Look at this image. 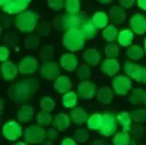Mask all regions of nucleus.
Returning <instances> with one entry per match:
<instances>
[{"label":"nucleus","mask_w":146,"mask_h":145,"mask_svg":"<svg viewBox=\"0 0 146 145\" xmlns=\"http://www.w3.org/2000/svg\"><path fill=\"white\" fill-rule=\"evenodd\" d=\"M30 1L29 0H1L0 5L2 10L7 14H21L24 12Z\"/></svg>","instance_id":"nucleus-5"},{"label":"nucleus","mask_w":146,"mask_h":145,"mask_svg":"<svg viewBox=\"0 0 146 145\" xmlns=\"http://www.w3.org/2000/svg\"><path fill=\"white\" fill-rule=\"evenodd\" d=\"M34 113V109L31 106L27 105H23L18 112V120L21 123H27L32 119Z\"/></svg>","instance_id":"nucleus-24"},{"label":"nucleus","mask_w":146,"mask_h":145,"mask_svg":"<svg viewBox=\"0 0 146 145\" xmlns=\"http://www.w3.org/2000/svg\"><path fill=\"white\" fill-rule=\"evenodd\" d=\"M134 38L133 32L129 29H124L119 32L118 35V42L123 46H129L132 42Z\"/></svg>","instance_id":"nucleus-25"},{"label":"nucleus","mask_w":146,"mask_h":145,"mask_svg":"<svg viewBox=\"0 0 146 145\" xmlns=\"http://www.w3.org/2000/svg\"><path fill=\"white\" fill-rule=\"evenodd\" d=\"M117 131V120L112 113H106L103 115L102 126L98 132L101 135L110 136L113 135Z\"/></svg>","instance_id":"nucleus-7"},{"label":"nucleus","mask_w":146,"mask_h":145,"mask_svg":"<svg viewBox=\"0 0 146 145\" xmlns=\"http://www.w3.org/2000/svg\"><path fill=\"white\" fill-rule=\"evenodd\" d=\"M113 89L119 95H126L132 87V81L126 75H117L113 79Z\"/></svg>","instance_id":"nucleus-10"},{"label":"nucleus","mask_w":146,"mask_h":145,"mask_svg":"<svg viewBox=\"0 0 146 145\" xmlns=\"http://www.w3.org/2000/svg\"><path fill=\"white\" fill-rule=\"evenodd\" d=\"M116 120L121 125L123 132L128 133L130 131L132 127V116L127 112H121L116 115Z\"/></svg>","instance_id":"nucleus-23"},{"label":"nucleus","mask_w":146,"mask_h":145,"mask_svg":"<svg viewBox=\"0 0 146 145\" xmlns=\"http://www.w3.org/2000/svg\"><path fill=\"white\" fill-rule=\"evenodd\" d=\"M143 103H144L145 105V106H146V96H145V99H144V102H143Z\"/></svg>","instance_id":"nucleus-58"},{"label":"nucleus","mask_w":146,"mask_h":145,"mask_svg":"<svg viewBox=\"0 0 146 145\" xmlns=\"http://www.w3.org/2000/svg\"><path fill=\"white\" fill-rule=\"evenodd\" d=\"M100 68L105 74L109 76H112L119 71L120 69V65L116 59L108 58V59L105 60L102 62Z\"/></svg>","instance_id":"nucleus-16"},{"label":"nucleus","mask_w":146,"mask_h":145,"mask_svg":"<svg viewBox=\"0 0 146 145\" xmlns=\"http://www.w3.org/2000/svg\"><path fill=\"white\" fill-rule=\"evenodd\" d=\"M105 52L108 58L115 59L119 53V47L116 44H108L105 48Z\"/></svg>","instance_id":"nucleus-40"},{"label":"nucleus","mask_w":146,"mask_h":145,"mask_svg":"<svg viewBox=\"0 0 146 145\" xmlns=\"http://www.w3.org/2000/svg\"><path fill=\"white\" fill-rule=\"evenodd\" d=\"M38 19L39 18L35 13L28 10L18 15L15 23L18 30L23 33H29L36 28Z\"/></svg>","instance_id":"nucleus-4"},{"label":"nucleus","mask_w":146,"mask_h":145,"mask_svg":"<svg viewBox=\"0 0 146 145\" xmlns=\"http://www.w3.org/2000/svg\"><path fill=\"white\" fill-rule=\"evenodd\" d=\"M54 87L58 92L60 94H66L71 89L72 83L67 76L61 75L55 80Z\"/></svg>","instance_id":"nucleus-19"},{"label":"nucleus","mask_w":146,"mask_h":145,"mask_svg":"<svg viewBox=\"0 0 146 145\" xmlns=\"http://www.w3.org/2000/svg\"><path fill=\"white\" fill-rule=\"evenodd\" d=\"M130 143V136L128 133L120 132L114 136L113 139V145H129Z\"/></svg>","instance_id":"nucleus-35"},{"label":"nucleus","mask_w":146,"mask_h":145,"mask_svg":"<svg viewBox=\"0 0 146 145\" xmlns=\"http://www.w3.org/2000/svg\"><path fill=\"white\" fill-rule=\"evenodd\" d=\"M39 84V81L36 78H28L16 82L9 89V97L17 104L24 103L35 94Z\"/></svg>","instance_id":"nucleus-1"},{"label":"nucleus","mask_w":146,"mask_h":145,"mask_svg":"<svg viewBox=\"0 0 146 145\" xmlns=\"http://www.w3.org/2000/svg\"><path fill=\"white\" fill-rule=\"evenodd\" d=\"M144 50H145V52H146V38L144 41Z\"/></svg>","instance_id":"nucleus-57"},{"label":"nucleus","mask_w":146,"mask_h":145,"mask_svg":"<svg viewBox=\"0 0 146 145\" xmlns=\"http://www.w3.org/2000/svg\"><path fill=\"white\" fill-rule=\"evenodd\" d=\"M90 134L89 132L85 129L80 128L75 131L74 134V139L76 142L78 143H84L88 139Z\"/></svg>","instance_id":"nucleus-42"},{"label":"nucleus","mask_w":146,"mask_h":145,"mask_svg":"<svg viewBox=\"0 0 146 145\" xmlns=\"http://www.w3.org/2000/svg\"><path fill=\"white\" fill-rule=\"evenodd\" d=\"M60 145H76V142L71 138H64L61 142Z\"/></svg>","instance_id":"nucleus-51"},{"label":"nucleus","mask_w":146,"mask_h":145,"mask_svg":"<svg viewBox=\"0 0 146 145\" xmlns=\"http://www.w3.org/2000/svg\"><path fill=\"white\" fill-rule=\"evenodd\" d=\"M36 30L39 35L45 36L48 35L50 34V30H51L50 25L47 23H41L40 24L37 26Z\"/></svg>","instance_id":"nucleus-44"},{"label":"nucleus","mask_w":146,"mask_h":145,"mask_svg":"<svg viewBox=\"0 0 146 145\" xmlns=\"http://www.w3.org/2000/svg\"><path fill=\"white\" fill-rule=\"evenodd\" d=\"M14 145H27V144H26L25 142H17V143H15Z\"/></svg>","instance_id":"nucleus-56"},{"label":"nucleus","mask_w":146,"mask_h":145,"mask_svg":"<svg viewBox=\"0 0 146 145\" xmlns=\"http://www.w3.org/2000/svg\"><path fill=\"white\" fill-rule=\"evenodd\" d=\"M121 6L123 8H129L135 4V1L134 0H121L120 2Z\"/></svg>","instance_id":"nucleus-50"},{"label":"nucleus","mask_w":146,"mask_h":145,"mask_svg":"<svg viewBox=\"0 0 146 145\" xmlns=\"http://www.w3.org/2000/svg\"><path fill=\"white\" fill-rule=\"evenodd\" d=\"M46 137V132L40 126H31L28 127L24 133V139L29 144H39Z\"/></svg>","instance_id":"nucleus-8"},{"label":"nucleus","mask_w":146,"mask_h":145,"mask_svg":"<svg viewBox=\"0 0 146 145\" xmlns=\"http://www.w3.org/2000/svg\"><path fill=\"white\" fill-rule=\"evenodd\" d=\"M10 55L8 48L6 46H1L0 47V60L2 62H6L7 60L8 59Z\"/></svg>","instance_id":"nucleus-48"},{"label":"nucleus","mask_w":146,"mask_h":145,"mask_svg":"<svg viewBox=\"0 0 146 145\" xmlns=\"http://www.w3.org/2000/svg\"><path fill=\"white\" fill-rule=\"evenodd\" d=\"M145 96L146 91L145 90L140 88H137L132 91V94L129 97V101L134 105H138L144 102Z\"/></svg>","instance_id":"nucleus-32"},{"label":"nucleus","mask_w":146,"mask_h":145,"mask_svg":"<svg viewBox=\"0 0 146 145\" xmlns=\"http://www.w3.org/2000/svg\"><path fill=\"white\" fill-rule=\"evenodd\" d=\"M76 75L81 79H86L91 75V69L87 65H82L78 69Z\"/></svg>","instance_id":"nucleus-43"},{"label":"nucleus","mask_w":146,"mask_h":145,"mask_svg":"<svg viewBox=\"0 0 146 145\" xmlns=\"http://www.w3.org/2000/svg\"><path fill=\"white\" fill-rule=\"evenodd\" d=\"M118 30L115 26L113 25L107 26L105 28V29L103 31V36L106 40L107 42H113L116 39L118 36Z\"/></svg>","instance_id":"nucleus-34"},{"label":"nucleus","mask_w":146,"mask_h":145,"mask_svg":"<svg viewBox=\"0 0 146 145\" xmlns=\"http://www.w3.org/2000/svg\"><path fill=\"white\" fill-rule=\"evenodd\" d=\"M40 106L43 111L49 113L54 109L55 102L50 97H44L41 99Z\"/></svg>","instance_id":"nucleus-41"},{"label":"nucleus","mask_w":146,"mask_h":145,"mask_svg":"<svg viewBox=\"0 0 146 145\" xmlns=\"http://www.w3.org/2000/svg\"><path fill=\"white\" fill-rule=\"evenodd\" d=\"M86 39L87 37L82 29H74L66 32L63 35V44L70 51H79L84 46Z\"/></svg>","instance_id":"nucleus-3"},{"label":"nucleus","mask_w":146,"mask_h":145,"mask_svg":"<svg viewBox=\"0 0 146 145\" xmlns=\"http://www.w3.org/2000/svg\"><path fill=\"white\" fill-rule=\"evenodd\" d=\"M144 54V50L139 45H132L129 46V48H128L126 52L127 57L134 60L141 59L142 58H143Z\"/></svg>","instance_id":"nucleus-29"},{"label":"nucleus","mask_w":146,"mask_h":145,"mask_svg":"<svg viewBox=\"0 0 146 145\" xmlns=\"http://www.w3.org/2000/svg\"><path fill=\"white\" fill-rule=\"evenodd\" d=\"M71 119L76 124L80 125L87 122L88 121V115L84 110L81 107H75L71 110L70 113Z\"/></svg>","instance_id":"nucleus-21"},{"label":"nucleus","mask_w":146,"mask_h":145,"mask_svg":"<svg viewBox=\"0 0 146 145\" xmlns=\"http://www.w3.org/2000/svg\"><path fill=\"white\" fill-rule=\"evenodd\" d=\"M131 135L136 139H140L143 136L145 132L144 128L140 125H135L130 130Z\"/></svg>","instance_id":"nucleus-45"},{"label":"nucleus","mask_w":146,"mask_h":145,"mask_svg":"<svg viewBox=\"0 0 146 145\" xmlns=\"http://www.w3.org/2000/svg\"><path fill=\"white\" fill-rule=\"evenodd\" d=\"M39 43L40 42H39V37L34 34L27 36L24 39L25 46L29 50H34L37 48L39 46Z\"/></svg>","instance_id":"nucleus-38"},{"label":"nucleus","mask_w":146,"mask_h":145,"mask_svg":"<svg viewBox=\"0 0 146 145\" xmlns=\"http://www.w3.org/2000/svg\"><path fill=\"white\" fill-rule=\"evenodd\" d=\"M126 74L137 82L146 83V68L132 62H126L124 66Z\"/></svg>","instance_id":"nucleus-6"},{"label":"nucleus","mask_w":146,"mask_h":145,"mask_svg":"<svg viewBox=\"0 0 146 145\" xmlns=\"http://www.w3.org/2000/svg\"><path fill=\"white\" fill-rule=\"evenodd\" d=\"M36 121L40 126H47L51 123L52 118L49 113L45 111H41L36 115Z\"/></svg>","instance_id":"nucleus-37"},{"label":"nucleus","mask_w":146,"mask_h":145,"mask_svg":"<svg viewBox=\"0 0 146 145\" xmlns=\"http://www.w3.org/2000/svg\"><path fill=\"white\" fill-rule=\"evenodd\" d=\"M103 122V115L100 114H93L92 115L87 121V126L91 130H98L100 128Z\"/></svg>","instance_id":"nucleus-31"},{"label":"nucleus","mask_w":146,"mask_h":145,"mask_svg":"<svg viewBox=\"0 0 146 145\" xmlns=\"http://www.w3.org/2000/svg\"><path fill=\"white\" fill-rule=\"evenodd\" d=\"M2 134L7 140L15 141L22 136V127L16 121H10L3 126Z\"/></svg>","instance_id":"nucleus-9"},{"label":"nucleus","mask_w":146,"mask_h":145,"mask_svg":"<svg viewBox=\"0 0 146 145\" xmlns=\"http://www.w3.org/2000/svg\"><path fill=\"white\" fill-rule=\"evenodd\" d=\"M90 145H110L107 142L103 140H95Z\"/></svg>","instance_id":"nucleus-53"},{"label":"nucleus","mask_w":146,"mask_h":145,"mask_svg":"<svg viewBox=\"0 0 146 145\" xmlns=\"http://www.w3.org/2000/svg\"><path fill=\"white\" fill-rule=\"evenodd\" d=\"M47 4L49 7L54 10H60L65 6V2L63 0H49Z\"/></svg>","instance_id":"nucleus-46"},{"label":"nucleus","mask_w":146,"mask_h":145,"mask_svg":"<svg viewBox=\"0 0 146 145\" xmlns=\"http://www.w3.org/2000/svg\"><path fill=\"white\" fill-rule=\"evenodd\" d=\"M18 41V37H17L16 34H9L5 36V44L8 45L10 46H13L15 44L17 43Z\"/></svg>","instance_id":"nucleus-47"},{"label":"nucleus","mask_w":146,"mask_h":145,"mask_svg":"<svg viewBox=\"0 0 146 145\" xmlns=\"http://www.w3.org/2000/svg\"><path fill=\"white\" fill-rule=\"evenodd\" d=\"M88 20L84 13L63 14L57 16L53 20V26L55 29L66 32L74 29H81L84 23Z\"/></svg>","instance_id":"nucleus-2"},{"label":"nucleus","mask_w":146,"mask_h":145,"mask_svg":"<svg viewBox=\"0 0 146 145\" xmlns=\"http://www.w3.org/2000/svg\"><path fill=\"white\" fill-rule=\"evenodd\" d=\"M110 19L113 24H121L127 18V13L123 7L119 6H113L109 11Z\"/></svg>","instance_id":"nucleus-18"},{"label":"nucleus","mask_w":146,"mask_h":145,"mask_svg":"<svg viewBox=\"0 0 146 145\" xmlns=\"http://www.w3.org/2000/svg\"><path fill=\"white\" fill-rule=\"evenodd\" d=\"M130 26L133 32L143 35L146 32V18L141 14H135L130 19Z\"/></svg>","instance_id":"nucleus-12"},{"label":"nucleus","mask_w":146,"mask_h":145,"mask_svg":"<svg viewBox=\"0 0 146 145\" xmlns=\"http://www.w3.org/2000/svg\"><path fill=\"white\" fill-rule=\"evenodd\" d=\"M80 6L79 0H68L65 2V7L69 14H79Z\"/></svg>","instance_id":"nucleus-36"},{"label":"nucleus","mask_w":146,"mask_h":145,"mask_svg":"<svg viewBox=\"0 0 146 145\" xmlns=\"http://www.w3.org/2000/svg\"><path fill=\"white\" fill-rule=\"evenodd\" d=\"M52 123L53 126L57 128L59 131H63L67 129L70 126L71 118L66 114L61 113L55 117Z\"/></svg>","instance_id":"nucleus-20"},{"label":"nucleus","mask_w":146,"mask_h":145,"mask_svg":"<svg viewBox=\"0 0 146 145\" xmlns=\"http://www.w3.org/2000/svg\"><path fill=\"white\" fill-rule=\"evenodd\" d=\"M62 102L65 107L73 108L77 105L78 97L77 94L74 91H69L68 92L64 94L62 98Z\"/></svg>","instance_id":"nucleus-28"},{"label":"nucleus","mask_w":146,"mask_h":145,"mask_svg":"<svg viewBox=\"0 0 146 145\" xmlns=\"http://www.w3.org/2000/svg\"><path fill=\"white\" fill-rule=\"evenodd\" d=\"M82 30L85 34L87 39H92L97 34V27L95 26L92 19H88L82 27Z\"/></svg>","instance_id":"nucleus-30"},{"label":"nucleus","mask_w":146,"mask_h":145,"mask_svg":"<svg viewBox=\"0 0 146 145\" xmlns=\"http://www.w3.org/2000/svg\"><path fill=\"white\" fill-rule=\"evenodd\" d=\"M1 72L4 79L6 81H12L18 74V69L17 66L10 61H6L1 66Z\"/></svg>","instance_id":"nucleus-17"},{"label":"nucleus","mask_w":146,"mask_h":145,"mask_svg":"<svg viewBox=\"0 0 146 145\" xmlns=\"http://www.w3.org/2000/svg\"><path fill=\"white\" fill-rule=\"evenodd\" d=\"M111 2H112V1H111V0H100L99 1L100 3L102 4H109L111 3Z\"/></svg>","instance_id":"nucleus-55"},{"label":"nucleus","mask_w":146,"mask_h":145,"mask_svg":"<svg viewBox=\"0 0 146 145\" xmlns=\"http://www.w3.org/2000/svg\"><path fill=\"white\" fill-rule=\"evenodd\" d=\"M18 69L22 74H32L38 69V62L34 57L27 56L21 60Z\"/></svg>","instance_id":"nucleus-11"},{"label":"nucleus","mask_w":146,"mask_h":145,"mask_svg":"<svg viewBox=\"0 0 146 145\" xmlns=\"http://www.w3.org/2000/svg\"><path fill=\"white\" fill-rule=\"evenodd\" d=\"M78 96L84 99L92 98L96 93V86L92 82L83 81L79 83L77 89Z\"/></svg>","instance_id":"nucleus-13"},{"label":"nucleus","mask_w":146,"mask_h":145,"mask_svg":"<svg viewBox=\"0 0 146 145\" xmlns=\"http://www.w3.org/2000/svg\"><path fill=\"white\" fill-rule=\"evenodd\" d=\"M42 145H53V144H52V141H50L47 139V141H44V142H43Z\"/></svg>","instance_id":"nucleus-54"},{"label":"nucleus","mask_w":146,"mask_h":145,"mask_svg":"<svg viewBox=\"0 0 146 145\" xmlns=\"http://www.w3.org/2000/svg\"><path fill=\"white\" fill-rule=\"evenodd\" d=\"M78 65V59L73 53H66L60 58V66L68 71H74Z\"/></svg>","instance_id":"nucleus-15"},{"label":"nucleus","mask_w":146,"mask_h":145,"mask_svg":"<svg viewBox=\"0 0 146 145\" xmlns=\"http://www.w3.org/2000/svg\"><path fill=\"white\" fill-rule=\"evenodd\" d=\"M58 131L55 129H53V128H50V130H48L47 133H46V137L48 140L52 141L55 140L58 138Z\"/></svg>","instance_id":"nucleus-49"},{"label":"nucleus","mask_w":146,"mask_h":145,"mask_svg":"<svg viewBox=\"0 0 146 145\" xmlns=\"http://www.w3.org/2000/svg\"><path fill=\"white\" fill-rule=\"evenodd\" d=\"M137 5L140 9L146 11V0H138Z\"/></svg>","instance_id":"nucleus-52"},{"label":"nucleus","mask_w":146,"mask_h":145,"mask_svg":"<svg viewBox=\"0 0 146 145\" xmlns=\"http://www.w3.org/2000/svg\"><path fill=\"white\" fill-rule=\"evenodd\" d=\"M132 121L136 123H143L146 121V110L145 109H136L131 113Z\"/></svg>","instance_id":"nucleus-39"},{"label":"nucleus","mask_w":146,"mask_h":145,"mask_svg":"<svg viewBox=\"0 0 146 145\" xmlns=\"http://www.w3.org/2000/svg\"><path fill=\"white\" fill-rule=\"evenodd\" d=\"M92 21L97 28H103L108 23V17L104 12H97L92 16Z\"/></svg>","instance_id":"nucleus-27"},{"label":"nucleus","mask_w":146,"mask_h":145,"mask_svg":"<svg viewBox=\"0 0 146 145\" xmlns=\"http://www.w3.org/2000/svg\"><path fill=\"white\" fill-rule=\"evenodd\" d=\"M100 54L99 52L94 48L86 50L83 54V59L90 66H96L100 60Z\"/></svg>","instance_id":"nucleus-22"},{"label":"nucleus","mask_w":146,"mask_h":145,"mask_svg":"<svg viewBox=\"0 0 146 145\" xmlns=\"http://www.w3.org/2000/svg\"><path fill=\"white\" fill-rule=\"evenodd\" d=\"M54 47L51 45H46L42 48L40 51V59L43 61L44 63L49 62H52V60L54 56Z\"/></svg>","instance_id":"nucleus-33"},{"label":"nucleus","mask_w":146,"mask_h":145,"mask_svg":"<svg viewBox=\"0 0 146 145\" xmlns=\"http://www.w3.org/2000/svg\"><path fill=\"white\" fill-rule=\"evenodd\" d=\"M97 97L99 102L104 105L111 103L113 99V91L109 87H103L100 89L97 94Z\"/></svg>","instance_id":"nucleus-26"},{"label":"nucleus","mask_w":146,"mask_h":145,"mask_svg":"<svg viewBox=\"0 0 146 145\" xmlns=\"http://www.w3.org/2000/svg\"><path fill=\"white\" fill-rule=\"evenodd\" d=\"M40 74L47 80L57 79L60 74L59 68L57 63L54 62H46L41 67Z\"/></svg>","instance_id":"nucleus-14"}]
</instances>
